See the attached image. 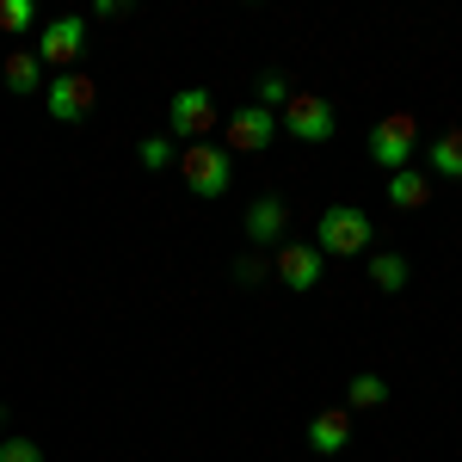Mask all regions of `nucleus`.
<instances>
[{"label": "nucleus", "mask_w": 462, "mask_h": 462, "mask_svg": "<svg viewBox=\"0 0 462 462\" xmlns=\"http://www.w3.org/2000/svg\"><path fill=\"white\" fill-rule=\"evenodd\" d=\"M370 241H376V222H370V210H357V204H333V210H320L315 222V253L327 259H357V253H370Z\"/></svg>", "instance_id": "f257e3e1"}, {"label": "nucleus", "mask_w": 462, "mask_h": 462, "mask_svg": "<svg viewBox=\"0 0 462 462\" xmlns=\"http://www.w3.org/2000/svg\"><path fill=\"white\" fill-rule=\"evenodd\" d=\"M179 173H185V185L198 198H222L235 185V154L228 148H210V143H191V148H179Z\"/></svg>", "instance_id": "f03ea898"}, {"label": "nucleus", "mask_w": 462, "mask_h": 462, "mask_svg": "<svg viewBox=\"0 0 462 462\" xmlns=\"http://www.w3.org/2000/svg\"><path fill=\"white\" fill-rule=\"evenodd\" d=\"M216 124H222V117H216V99L204 93V87H185V93H173V99H167V136H173L179 148L204 143Z\"/></svg>", "instance_id": "7ed1b4c3"}, {"label": "nucleus", "mask_w": 462, "mask_h": 462, "mask_svg": "<svg viewBox=\"0 0 462 462\" xmlns=\"http://www.w3.org/2000/svg\"><path fill=\"white\" fill-rule=\"evenodd\" d=\"M413 154H420V124H413L407 111H389V117L370 130V161H376L383 173H401V167H413Z\"/></svg>", "instance_id": "20e7f679"}, {"label": "nucleus", "mask_w": 462, "mask_h": 462, "mask_svg": "<svg viewBox=\"0 0 462 462\" xmlns=\"http://www.w3.org/2000/svg\"><path fill=\"white\" fill-rule=\"evenodd\" d=\"M43 106H50V117H56V124H80L87 111L99 106V80H93L87 69L50 74V80H43Z\"/></svg>", "instance_id": "39448f33"}, {"label": "nucleus", "mask_w": 462, "mask_h": 462, "mask_svg": "<svg viewBox=\"0 0 462 462\" xmlns=\"http://www.w3.org/2000/svg\"><path fill=\"white\" fill-rule=\"evenodd\" d=\"M80 50H87V19H80V13H56L32 43L37 62H43V69H62V74L80 62Z\"/></svg>", "instance_id": "423d86ee"}, {"label": "nucleus", "mask_w": 462, "mask_h": 462, "mask_svg": "<svg viewBox=\"0 0 462 462\" xmlns=\"http://www.w3.org/2000/svg\"><path fill=\"white\" fill-rule=\"evenodd\" d=\"M278 130H290L296 143H333L339 117H333V106L320 93H290L284 111H278Z\"/></svg>", "instance_id": "0eeeda50"}, {"label": "nucleus", "mask_w": 462, "mask_h": 462, "mask_svg": "<svg viewBox=\"0 0 462 462\" xmlns=\"http://www.w3.org/2000/svg\"><path fill=\"white\" fill-rule=\"evenodd\" d=\"M222 136H228V154L235 148H247V154H259V148H272V136H278V111L265 106H241L228 124H222Z\"/></svg>", "instance_id": "6e6552de"}, {"label": "nucleus", "mask_w": 462, "mask_h": 462, "mask_svg": "<svg viewBox=\"0 0 462 462\" xmlns=\"http://www.w3.org/2000/svg\"><path fill=\"white\" fill-rule=\"evenodd\" d=\"M290 241V204L284 198H253L247 204V247H284Z\"/></svg>", "instance_id": "1a4fd4ad"}, {"label": "nucleus", "mask_w": 462, "mask_h": 462, "mask_svg": "<svg viewBox=\"0 0 462 462\" xmlns=\"http://www.w3.org/2000/svg\"><path fill=\"white\" fill-rule=\"evenodd\" d=\"M320 265H327V259H320L315 247H296V241L272 247V272H278V284H290V290H315Z\"/></svg>", "instance_id": "9d476101"}, {"label": "nucleus", "mask_w": 462, "mask_h": 462, "mask_svg": "<svg viewBox=\"0 0 462 462\" xmlns=\"http://www.w3.org/2000/svg\"><path fill=\"white\" fill-rule=\"evenodd\" d=\"M352 444V413L346 407H320L315 420H309V450L315 457H339Z\"/></svg>", "instance_id": "9b49d317"}, {"label": "nucleus", "mask_w": 462, "mask_h": 462, "mask_svg": "<svg viewBox=\"0 0 462 462\" xmlns=\"http://www.w3.org/2000/svg\"><path fill=\"white\" fill-rule=\"evenodd\" d=\"M0 80H6V93H19V99H37V93H43V62H37L32 50H6V62H0Z\"/></svg>", "instance_id": "f8f14e48"}, {"label": "nucleus", "mask_w": 462, "mask_h": 462, "mask_svg": "<svg viewBox=\"0 0 462 462\" xmlns=\"http://www.w3.org/2000/svg\"><path fill=\"white\" fill-rule=\"evenodd\" d=\"M389 204H394V210H426V204H431V173H420V167L389 173Z\"/></svg>", "instance_id": "ddd939ff"}, {"label": "nucleus", "mask_w": 462, "mask_h": 462, "mask_svg": "<svg viewBox=\"0 0 462 462\" xmlns=\"http://www.w3.org/2000/svg\"><path fill=\"white\" fill-rule=\"evenodd\" d=\"M426 173L431 179H462V130H444L426 143Z\"/></svg>", "instance_id": "4468645a"}, {"label": "nucleus", "mask_w": 462, "mask_h": 462, "mask_svg": "<svg viewBox=\"0 0 462 462\" xmlns=\"http://www.w3.org/2000/svg\"><path fill=\"white\" fill-rule=\"evenodd\" d=\"M383 401H389V383H383L376 370L352 376V389H346V413H370V407H383Z\"/></svg>", "instance_id": "2eb2a0df"}, {"label": "nucleus", "mask_w": 462, "mask_h": 462, "mask_svg": "<svg viewBox=\"0 0 462 462\" xmlns=\"http://www.w3.org/2000/svg\"><path fill=\"white\" fill-rule=\"evenodd\" d=\"M136 161H143L148 173H161V167H179V143H173V136H143V143H136Z\"/></svg>", "instance_id": "dca6fc26"}, {"label": "nucleus", "mask_w": 462, "mask_h": 462, "mask_svg": "<svg viewBox=\"0 0 462 462\" xmlns=\"http://www.w3.org/2000/svg\"><path fill=\"white\" fill-rule=\"evenodd\" d=\"M370 284L376 290H401L407 284V259H401V253H370Z\"/></svg>", "instance_id": "f3484780"}, {"label": "nucleus", "mask_w": 462, "mask_h": 462, "mask_svg": "<svg viewBox=\"0 0 462 462\" xmlns=\"http://www.w3.org/2000/svg\"><path fill=\"white\" fill-rule=\"evenodd\" d=\"M32 25H37L32 0H0V37H25Z\"/></svg>", "instance_id": "a211bd4d"}, {"label": "nucleus", "mask_w": 462, "mask_h": 462, "mask_svg": "<svg viewBox=\"0 0 462 462\" xmlns=\"http://www.w3.org/2000/svg\"><path fill=\"white\" fill-rule=\"evenodd\" d=\"M235 278H241V284H265V278H272V259H265V253H241V259H235Z\"/></svg>", "instance_id": "6ab92c4d"}, {"label": "nucleus", "mask_w": 462, "mask_h": 462, "mask_svg": "<svg viewBox=\"0 0 462 462\" xmlns=\"http://www.w3.org/2000/svg\"><path fill=\"white\" fill-rule=\"evenodd\" d=\"M284 99H290V80H284V74H265V80H259V99H253V106L284 111Z\"/></svg>", "instance_id": "aec40b11"}, {"label": "nucleus", "mask_w": 462, "mask_h": 462, "mask_svg": "<svg viewBox=\"0 0 462 462\" xmlns=\"http://www.w3.org/2000/svg\"><path fill=\"white\" fill-rule=\"evenodd\" d=\"M0 462H43V444H32V438H0Z\"/></svg>", "instance_id": "412c9836"}, {"label": "nucleus", "mask_w": 462, "mask_h": 462, "mask_svg": "<svg viewBox=\"0 0 462 462\" xmlns=\"http://www.w3.org/2000/svg\"><path fill=\"white\" fill-rule=\"evenodd\" d=\"M0 426H6V407H0Z\"/></svg>", "instance_id": "4be33fe9"}]
</instances>
